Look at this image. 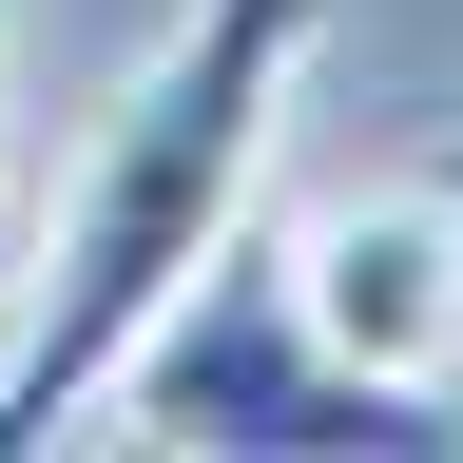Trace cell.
Masks as SVG:
<instances>
[{"instance_id": "5b68a950", "label": "cell", "mask_w": 463, "mask_h": 463, "mask_svg": "<svg viewBox=\"0 0 463 463\" xmlns=\"http://www.w3.org/2000/svg\"><path fill=\"white\" fill-rule=\"evenodd\" d=\"M444 174H463V136H444Z\"/></svg>"}, {"instance_id": "7a4b0ae2", "label": "cell", "mask_w": 463, "mask_h": 463, "mask_svg": "<svg viewBox=\"0 0 463 463\" xmlns=\"http://www.w3.org/2000/svg\"><path fill=\"white\" fill-rule=\"evenodd\" d=\"M97 425H136V444H251V463H347V444H444V386L347 367L309 328V289H289V251L232 232V251L155 309V347L116 367Z\"/></svg>"}, {"instance_id": "6da1fadb", "label": "cell", "mask_w": 463, "mask_h": 463, "mask_svg": "<svg viewBox=\"0 0 463 463\" xmlns=\"http://www.w3.org/2000/svg\"><path fill=\"white\" fill-rule=\"evenodd\" d=\"M328 0H194L136 78L97 97L78 174L39 194L20 232V328H0V444H58L97 425L116 367L155 347V309L194 289L270 194V136H289V78H309Z\"/></svg>"}, {"instance_id": "3957f363", "label": "cell", "mask_w": 463, "mask_h": 463, "mask_svg": "<svg viewBox=\"0 0 463 463\" xmlns=\"http://www.w3.org/2000/svg\"><path fill=\"white\" fill-rule=\"evenodd\" d=\"M289 289H309V328L347 347V367H386V386H463V174H367V194H328V213H289L270 232Z\"/></svg>"}, {"instance_id": "277c9868", "label": "cell", "mask_w": 463, "mask_h": 463, "mask_svg": "<svg viewBox=\"0 0 463 463\" xmlns=\"http://www.w3.org/2000/svg\"><path fill=\"white\" fill-rule=\"evenodd\" d=\"M0 328H20V251H0Z\"/></svg>"}]
</instances>
